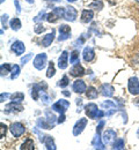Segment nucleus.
<instances>
[{
  "mask_svg": "<svg viewBox=\"0 0 139 150\" xmlns=\"http://www.w3.org/2000/svg\"><path fill=\"white\" fill-rule=\"evenodd\" d=\"M68 108H70V102H67L65 99H60V100H58L57 103H55L52 105V110L59 113H65V111Z\"/></svg>",
  "mask_w": 139,
  "mask_h": 150,
  "instance_id": "1",
  "label": "nucleus"
},
{
  "mask_svg": "<svg viewBox=\"0 0 139 150\" xmlns=\"http://www.w3.org/2000/svg\"><path fill=\"white\" fill-rule=\"evenodd\" d=\"M46 59H48V57H46L45 53L37 54L36 58L34 59V66H35V68H36V69H38V71H42V69L45 67Z\"/></svg>",
  "mask_w": 139,
  "mask_h": 150,
  "instance_id": "2",
  "label": "nucleus"
},
{
  "mask_svg": "<svg viewBox=\"0 0 139 150\" xmlns=\"http://www.w3.org/2000/svg\"><path fill=\"white\" fill-rule=\"evenodd\" d=\"M128 89L130 94L132 95H139V81L137 77H131L128 83Z\"/></svg>",
  "mask_w": 139,
  "mask_h": 150,
  "instance_id": "3",
  "label": "nucleus"
},
{
  "mask_svg": "<svg viewBox=\"0 0 139 150\" xmlns=\"http://www.w3.org/2000/svg\"><path fill=\"white\" fill-rule=\"evenodd\" d=\"M85 110H86V114H87L88 118H91V119L96 118V115H98V113H99V111H100L99 109H98V105L94 104V103L87 104L86 108H85Z\"/></svg>",
  "mask_w": 139,
  "mask_h": 150,
  "instance_id": "4",
  "label": "nucleus"
},
{
  "mask_svg": "<svg viewBox=\"0 0 139 150\" xmlns=\"http://www.w3.org/2000/svg\"><path fill=\"white\" fill-rule=\"evenodd\" d=\"M24 126L21 124V122H14V124H12V126H11V132H12V134L15 136V137H20L21 135L24 133Z\"/></svg>",
  "mask_w": 139,
  "mask_h": 150,
  "instance_id": "5",
  "label": "nucleus"
},
{
  "mask_svg": "<svg viewBox=\"0 0 139 150\" xmlns=\"http://www.w3.org/2000/svg\"><path fill=\"white\" fill-rule=\"evenodd\" d=\"M103 142L107 143V144H111L116 141V132L113 131V129H108L103 134Z\"/></svg>",
  "mask_w": 139,
  "mask_h": 150,
  "instance_id": "6",
  "label": "nucleus"
},
{
  "mask_svg": "<svg viewBox=\"0 0 139 150\" xmlns=\"http://www.w3.org/2000/svg\"><path fill=\"white\" fill-rule=\"evenodd\" d=\"M86 125H87V119H85V118L79 119V121H77V124H76V126L73 128V135L78 136L79 134H81L83 128L86 127Z\"/></svg>",
  "mask_w": 139,
  "mask_h": 150,
  "instance_id": "7",
  "label": "nucleus"
},
{
  "mask_svg": "<svg viewBox=\"0 0 139 150\" xmlns=\"http://www.w3.org/2000/svg\"><path fill=\"white\" fill-rule=\"evenodd\" d=\"M87 90V87H86V83L82 81V80H77L74 81L73 83V91L78 93V94H82Z\"/></svg>",
  "mask_w": 139,
  "mask_h": 150,
  "instance_id": "8",
  "label": "nucleus"
},
{
  "mask_svg": "<svg viewBox=\"0 0 139 150\" xmlns=\"http://www.w3.org/2000/svg\"><path fill=\"white\" fill-rule=\"evenodd\" d=\"M77 15H78V12L76 11V8L74 7H67V9L65 11V15H64V18L67 20V21H74L76 18H77Z\"/></svg>",
  "mask_w": 139,
  "mask_h": 150,
  "instance_id": "9",
  "label": "nucleus"
},
{
  "mask_svg": "<svg viewBox=\"0 0 139 150\" xmlns=\"http://www.w3.org/2000/svg\"><path fill=\"white\" fill-rule=\"evenodd\" d=\"M70 33H71V28L66 24H63L59 27V40H65L70 37Z\"/></svg>",
  "mask_w": 139,
  "mask_h": 150,
  "instance_id": "10",
  "label": "nucleus"
},
{
  "mask_svg": "<svg viewBox=\"0 0 139 150\" xmlns=\"http://www.w3.org/2000/svg\"><path fill=\"white\" fill-rule=\"evenodd\" d=\"M12 50L14 51V53H15L16 56H21V54H23V52H24L26 47H24V44H23L22 42L16 40V42L12 45Z\"/></svg>",
  "mask_w": 139,
  "mask_h": 150,
  "instance_id": "11",
  "label": "nucleus"
},
{
  "mask_svg": "<svg viewBox=\"0 0 139 150\" xmlns=\"http://www.w3.org/2000/svg\"><path fill=\"white\" fill-rule=\"evenodd\" d=\"M83 59H85V61H87V62H89V61H92L94 58H95V52H94V50L92 49V47H89V46H87V47H85V50H83Z\"/></svg>",
  "mask_w": 139,
  "mask_h": 150,
  "instance_id": "12",
  "label": "nucleus"
},
{
  "mask_svg": "<svg viewBox=\"0 0 139 150\" xmlns=\"http://www.w3.org/2000/svg\"><path fill=\"white\" fill-rule=\"evenodd\" d=\"M67 59H68V54L66 51H64L58 59V67L60 69H65L67 67Z\"/></svg>",
  "mask_w": 139,
  "mask_h": 150,
  "instance_id": "13",
  "label": "nucleus"
},
{
  "mask_svg": "<svg viewBox=\"0 0 139 150\" xmlns=\"http://www.w3.org/2000/svg\"><path fill=\"white\" fill-rule=\"evenodd\" d=\"M93 18H94V12L91 11V9H85L82 12V14H81V21L86 22V23L91 22L93 20Z\"/></svg>",
  "mask_w": 139,
  "mask_h": 150,
  "instance_id": "14",
  "label": "nucleus"
},
{
  "mask_svg": "<svg viewBox=\"0 0 139 150\" xmlns=\"http://www.w3.org/2000/svg\"><path fill=\"white\" fill-rule=\"evenodd\" d=\"M21 110H23V108H22V105H21L20 103H16V102H12L11 104H8L7 106H6V112H14V111H21Z\"/></svg>",
  "mask_w": 139,
  "mask_h": 150,
  "instance_id": "15",
  "label": "nucleus"
},
{
  "mask_svg": "<svg viewBox=\"0 0 139 150\" xmlns=\"http://www.w3.org/2000/svg\"><path fill=\"white\" fill-rule=\"evenodd\" d=\"M83 74H85V69L79 64H76L73 66V68L71 69V75L72 76H82Z\"/></svg>",
  "mask_w": 139,
  "mask_h": 150,
  "instance_id": "16",
  "label": "nucleus"
},
{
  "mask_svg": "<svg viewBox=\"0 0 139 150\" xmlns=\"http://www.w3.org/2000/svg\"><path fill=\"white\" fill-rule=\"evenodd\" d=\"M101 91H102V95L103 96H107V97H110V96H113L114 95V88L110 86V84H103L102 86V88H101Z\"/></svg>",
  "mask_w": 139,
  "mask_h": 150,
  "instance_id": "17",
  "label": "nucleus"
},
{
  "mask_svg": "<svg viewBox=\"0 0 139 150\" xmlns=\"http://www.w3.org/2000/svg\"><path fill=\"white\" fill-rule=\"evenodd\" d=\"M53 38H55V31L52 30L51 34H48L45 37L42 39V44H43V46L48 47L49 45H51V43L53 42Z\"/></svg>",
  "mask_w": 139,
  "mask_h": 150,
  "instance_id": "18",
  "label": "nucleus"
},
{
  "mask_svg": "<svg viewBox=\"0 0 139 150\" xmlns=\"http://www.w3.org/2000/svg\"><path fill=\"white\" fill-rule=\"evenodd\" d=\"M43 142H44V144H45L46 149H52V150L56 149V144H55L53 139H52L51 136H45V137H44V140H43Z\"/></svg>",
  "mask_w": 139,
  "mask_h": 150,
  "instance_id": "19",
  "label": "nucleus"
},
{
  "mask_svg": "<svg viewBox=\"0 0 139 150\" xmlns=\"http://www.w3.org/2000/svg\"><path fill=\"white\" fill-rule=\"evenodd\" d=\"M21 149H22V150H33V149H35V147H34V141H33L31 139H27V140H26V142H24V143H22Z\"/></svg>",
  "mask_w": 139,
  "mask_h": 150,
  "instance_id": "20",
  "label": "nucleus"
},
{
  "mask_svg": "<svg viewBox=\"0 0 139 150\" xmlns=\"http://www.w3.org/2000/svg\"><path fill=\"white\" fill-rule=\"evenodd\" d=\"M9 25H11V28L13 29V30H19L21 28V21L19 19H16V18H14V19L11 20V22H9Z\"/></svg>",
  "mask_w": 139,
  "mask_h": 150,
  "instance_id": "21",
  "label": "nucleus"
},
{
  "mask_svg": "<svg viewBox=\"0 0 139 150\" xmlns=\"http://www.w3.org/2000/svg\"><path fill=\"white\" fill-rule=\"evenodd\" d=\"M87 97L89 99H95L98 98V90L94 88V87H89L87 89Z\"/></svg>",
  "mask_w": 139,
  "mask_h": 150,
  "instance_id": "22",
  "label": "nucleus"
},
{
  "mask_svg": "<svg viewBox=\"0 0 139 150\" xmlns=\"http://www.w3.org/2000/svg\"><path fill=\"white\" fill-rule=\"evenodd\" d=\"M11 98H12V102H16V103H21L24 98V95L22 93H15V94L11 95Z\"/></svg>",
  "mask_w": 139,
  "mask_h": 150,
  "instance_id": "23",
  "label": "nucleus"
},
{
  "mask_svg": "<svg viewBox=\"0 0 139 150\" xmlns=\"http://www.w3.org/2000/svg\"><path fill=\"white\" fill-rule=\"evenodd\" d=\"M100 134H98L95 137H94V140H93V146H94V148H99V149H104V144L101 142V140H100Z\"/></svg>",
  "mask_w": 139,
  "mask_h": 150,
  "instance_id": "24",
  "label": "nucleus"
},
{
  "mask_svg": "<svg viewBox=\"0 0 139 150\" xmlns=\"http://www.w3.org/2000/svg\"><path fill=\"white\" fill-rule=\"evenodd\" d=\"M59 19V16L52 11V13H49L48 15H46V21L48 22H50V23H55V22H57Z\"/></svg>",
  "mask_w": 139,
  "mask_h": 150,
  "instance_id": "25",
  "label": "nucleus"
},
{
  "mask_svg": "<svg viewBox=\"0 0 139 150\" xmlns=\"http://www.w3.org/2000/svg\"><path fill=\"white\" fill-rule=\"evenodd\" d=\"M70 61L71 64H80L79 62V51L78 50H74L71 54V58H70Z\"/></svg>",
  "mask_w": 139,
  "mask_h": 150,
  "instance_id": "26",
  "label": "nucleus"
},
{
  "mask_svg": "<svg viewBox=\"0 0 139 150\" xmlns=\"http://www.w3.org/2000/svg\"><path fill=\"white\" fill-rule=\"evenodd\" d=\"M37 124L40 125L42 128H44V129H51V127H52V125H51L49 121L44 120V119H40V120L37 121Z\"/></svg>",
  "mask_w": 139,
  "mask_h": 150,
  "instance_id": "27",
  "label": "nucleus"
},
{
  "mask_svg": "<svg viewBox=\"0 0 139 150\" xmlns=\"http://www.w3.org/2000/svg\"><path fill=\"white\" fill-rule=\"evenodd\" d=\"M56 73V69H55V65H53V62L51 61V62H49V68H48V72H46V76L48 77H52L53 75Z\"/></svg>",
  "mask_w": 139,
  "mask_h": 150,
  "instance_id": "28",
  "label": "nucleus"
},
{
  "mask_svg": "<svg viewBox=\"0 0 139 150\" xmlns=\"http://www.w3.org/2000/svg\"><path fill=\"white\" fill-rule=\"evenodd\" d=\"M89 8H94V9H102L103 8V2L102 1H98V0H95V1H93L91 5H89Z\"/></svg>",
  "mask_w": 139,
  "mask_h": 150,
  "instance_id": "29",
  "label": "nucleus"
},
{
  "mask_svg": "<svg viewBox=\"0 0 139 150\" xmlns=\"http://www.w3.org/2000/svg\"><path fill=\"white\" fill-rule=\"evenodd\" d=\"M20 74V67L18 66V65H14L13 67H12V80H14V79H16L18 76Z\"/></svg>",
  "mask_w": 139,
  "mask_h": 150,
  "instance_id": "30",
  "label": "nucleus"
},
{
  "mask_svg": "<svg viewBox=\"0 0 139 150\" xmlns=\"http://www.w3.org/2000/svg\"><path fill=\"white\" fill-rule=\"evenodd\" d=\"M68 82H70V80H68L67 75H64V76H63V79L58 82V86L61 87V88H65V87H67V86H68Z\"/></svg>",
  "mask_w": 139,
  "mask_h": 150,
  "instance_id": "31",
  "label": "nucleus"
},
{
  "mask_svg": "<svg viewBox=\"0 0 139 150\" xmlns=\"http://www.w3.org/2000/svg\"><path fill=\"white\" fill-rule=\"evenodd\" d=\"M12 67H13V66H11L9 64L1 65V75H2V76H4V75H6L8 72H9V69H12Z\"/></svg>",
  "mask_w": 139,
  "mask_h": 150,
  "instance_id": "32",
  "label": "nucleus"
},
{
  "mask_svg": "<svg viewBox=\"0 0 139 150\" xmlns=\"http://www.w3.org/2000/svg\"><path fill=\"white\" fill-rule=\"evenodd\" d=\"M114 149H124V141L122 139L117 140L115 143H114Z\"/></svg>",
  "mask_w": 139,
  "mask_h": 150,
  "instance_id": "33",
  "label": "nucleus"
},
{
  "mask_svg": "<svg viewBox=\"0 0 139 150\" xmlns=\"http://www.w3.org/2000/svg\"><path fill=\"white\" fill-rule=\"evenodd\" d=\"M53 12H55L59 18H63V16L65 15V9H64L63 7H56V8L53 9Z\"/></svg>",
  "mask_w": 139,
  "mask_h": 150,
  "instance_id": "34",
  "label": "nucleus"
},
{
  "mask_svg": "<svg viewBox=\"0 0 139 150\" xmlns=\"http://www.w3.org/2000/svg\"><path fill=\"white\" fill-rule=\"evenodd\" d=\"M34 30H35L36 34H42L45 30V28H44V25L42 23H38V24H36V27L34 28Z\"/></svg>",
  "mask_w": 139,
  "mask_h": 150,
  "instance_id": "35",
  "label": "nucleus"
},
{
  "mask_svg": "<svg viewBox=\"0 0 139 150\" xmlns=\"http://www.w3.org/2000/svg\"><path fill=\"white\" fill-rule=\"evenodd\" d=\"M6 132H7L6 125H4V124L1 122V124H0V136H1V139H4V137L6 136Z\"/></svg>",
  "mask_w": 139,
  "mask_h": 150,
  "instance_id": "36",
  "label": "nucleus"
},
{
  "mask_svg": "<svg viewBox=\"0 0 139 150\" xmlns=\"http://www.w3.org/2000/svg\"><path fill=\"white\" fill-rule=\"evenodd\" d=\"M102 106L103 108H116V104L115 103H113V102H110V100H107V102H104L103 104H102Z\"/></svg>",
  "mask_w": 139,
  "mask_h": 150,
  "instance_id": "37",
  "label": "nucleus"
},
{
  "mask_svg": "<svg viewBox=\"0 0 139 150\" xmlns=\"http://www.w3.org/2000/svg\"><path fill=\"white\" fill-rule=\"evenodd\" d=\"M31 58H33V53H29V54H27V56L23 57V58L21 59V62L24 65V64H27V62H28V61H29Z\"/></svg>",
  "mask_w": 139,
  "mask_h": 150,
  "instance_id": "38",
  "label": "nucleus"
},
{
  "mask_svg": "<svg viewBox=\"0 0 139 150\" xmlns=\"http://www.w3.org/2000/svg\"><path fill=\"white\" fill-rule=\"evenodd\" d=\"M46 117H48V121L51 124V125H53V121H55V115L52 114V113H50V112H46Z\"/></svg>",
  "mask_w": 139,
  "mask_h": 150,
  "instance_id": "39",
  "label": "nucleus"
},
{
  "mask_svg": "<svg viewBox=\"0 0 139 150\" xmlns=\"http://www.w3.org/2000/svg\"><path fill=\"white\" fill-rule=\"evenodd\" d=\"M46 15H48V14H45V12H41L40 15H38V16H36V18L34 19V21H35V22H38L40 20H43V18H44V16H46Z\"/></svg>",
  "mask_w": 139,
  "mask_h": 150,
  "instance_id": "40",
  "label": "nucleus"
},
{
  "mask_svg": "<svg viewBox=\"0 0 139 150\" xmlns=\"http://www.w3.org/2000/svg\"><path fill=\"white\" fill-rule=\"evenodd\" d=\"M103 126H104V121H103V120H101V121H100V125L98 126V128H96V134H101Z\"/></svg>",
  "mask_w": 139,
  "mask_h": 150,
  "instance_id": "41",
  "label": "nucleus"
},
{
  "mask_svg": "<svg viewBox=\"0 0 139 150\" xmlns=\"http://www.w3.org/2000/svg\"><path fill=\"white\" fill-rule=\"evenodd\" d=\"M64 121H65V114H64V113H60L59 118H58V122L61 124V122H64Z\"/></svg>",
  "mask_w": 139,
  "mask_h": 150,
  "instance_id": "42",
  "label": "nucleus"
},
{
  "mask_svg": "<svg viewBox=\"0 0 139 150\" xmlns=\"http://www.w3.org/2000/svg\"><path fill=\"white\" fill-rule=\"evenodd\" d=\"M7 15H2V19H1V23H2V27H6V22H7Z\"/></svg>",
  "mask_w": 139,
  "mask_h": 150,
  "instance_id": "43",
  "label": "nucleus"
},
{
  "mask_svg": "<svg viewBox=\"0 0 139 150\" xmlns=\"http://www.w3.org/2000/svg\"><path fill=\"white\" fill-rule=\"evenodd\" d=\"M14 2H15V5H16V11H18V13H20V5H19V1H18V0H15V1H14Z\"/></svg>",
  "mask_w": 139,
  "mask_h": 150,
  "instance_id": "44",
  "label": "nucleus"
},
{
  "mask_svg": "<svg viewBox=\"0 0 139 150\" xmlns=\"http://www.w3.org/2000/svg\"><path fill=\"white\" fill-rule=\"evenodd\" d=\"M63 94L65 95V96H70V93H67L66 90H64V91H63Z\"/></svg>",
  "mask_w": 139,
  "mask_h": 150,
  "instance_id": "45",
  "label": "nucleus"
},
{
  "mask_svg": "<svg viewBox=\"0 0 139 150\" xmlns=\"http://www.w3.org/2000/svg\"><path fill=\"white\" fill-rule=\"evenodd\" d=\"M68 2H74V1H77V0H67Z\"/></svg>",
  "mask_w": 139,
  "mask_h": 150,
  "instance_id": "46",
  "label": "nucleus"
},
{
  "mask_svg": "<svg viewBox=\"0 0 139 150\" xmlns=\"http://www.w3.org/2000/svg\"><path fill=\"white\" fill-rule=\"evenodd\" d=\"M28 2H34V0H27Z\"/></svg>",
  "mask_w": 139,
  "mask_h": 150,
  "instance_id": "47",
  "label": "nucleus"
},
{
  "mask_svg": "<svg viewBox=\"0 0 139 150\" xmlns=\"http://www.w3.org/2000/svg\"><path fill=\"white\" fill-rule=\"evenodd\" d=\"M49 1H60V0H49Z\"/></svg>",
  "mask_w": 139,
  "mask_h": 150,
  "instance_id": "48",
  "label": "nucleus"
},
{
  "mask_svg": "<svg viewBox=\"0 0 139 150\" xmlns=\"http://www.w3.org/2000/svg\"><path fill=\"white\" fill-rule=\"evenodd\" d=\"M137 1H138V2H139V0H137Z\"/></svg>",
  "mask_w": 139,
  "mask_h": 150,
  "instance_id": "49",
  "label": "nucleus"
}]
</instances>
